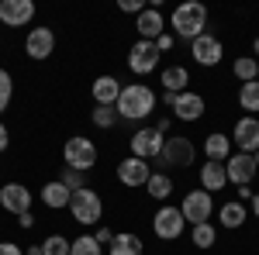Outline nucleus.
I'll return each instance as SVG.
<instances>
[{
    "instance_id": "4be33fe9",
    "label": "nucleus",
    "mask_w": 259,
    "mask_h": 255,
    "mask_svg": "<svg viewBox=\"0 0 259 255\" xmlns=\"http://www.w3.org/2000/svg\"><path fill=\"white\" fill-rule=\"evenodd\" d=\"M232 138L221 135V131H211V135L204 138V152H207V162H228V156H232Z\"/></svg>"
},
{
    "instance_id": "bb28decb",
    "label": "nucleus",
    "mask_w": 259,
    "mask_h": 255,
    "mask_svg": "<svg viewBox=\"0 0 259 255\" xmlns=\"http://www.w3.org/2000/svg\"><path fill=\"white\" fill-rule=\"evenodd\" d=\"M232 73H235L239 83H256L259 79V62L252 59V56H239V59L232 62Z\"/></svg>"
},
{
    "instance_id": "412c9836",
    "label": "nucleus",
    "mask_w": 259,
    "mask_h": 255,
    "mask_svg": "<svg viewBox=\"0 0 259 255\" xmlns=\"http://www.w3.org/2000/svg\"><path fill=\"white\" fill-rule=\"evenodd\" d=\"M218 221H221V228L235 231V228H242V224L249 221V211H245L242 200H225V203L218 207Z\"/></svg>"
},
{
    "instance_id": "c9c22d12",
    "label": "nucleus",
    "mask_w": 259,
    "mask_h": 255,
    "mask_svg": "<svg viewBox=\"0 0 259 255\" xmlns=\"http://www.w3.org/2000/svg\"><path fill=\"white\" fill-rule=\"evenodd\" d=\"M121 11H124V14H135V18H139L142 11H145V0H121Z\"/></svg>"
},
{
    "instance_id": "2f4dec72",
    "label": "nucleus",
    "mask_w": 259,
    "mask_h": 255,
    "mask_svg": "<svg viewBox=\"0 0 259 255\" xmlns=\"http://www.w3.org/2000/svg\"><path fill=\"white\" fill-rule=\"evenodd\" d=\"M41 255H69V238L49 235L45 241H41Z\"/></svg>"
},
{
    "instance_id": "58836bf2",
    "label": "nucleus",
    "mask_w": 259,
    "mask_h": 255,
    "mask_svg": "<svg viewBox=\"0 0 259 255\" xmlns=\"http://www.w3.org/2000/svg\"><path fill=\"white\" fill-rule=\"evenodd\" d=\"M18 224L24 228V231H28V228H35V214H31V211H28V214H21V217H18Z\"/></svg>"
},
{
    "instance_id": "a19ab883",
    "label": "nucleus",
    "mask_w": 259,
    "mask_h": 255,
    "mask_svg": "<svg viewBox=\"0 0 259 255\" xmlns=\"http://www.w3.org/2000/svg\"><path fill=\"white\" fill-rule=\"evenodd\" d=\"M249 203H252V214L259 217V193H252V196H249Z\"/></svg>"
},
{
    "instance_id": "dca6fc26",
    "label": "nucleus",
    "mask_w": 259,
    "mask_h": 255,
    "mask_svg": "<svg viewBox=\"0 0 259 255\" xmlns=\"http://www.w3.org/2000/svg\"><path fill=\"white\" fill-rule=\"evenodd\" d=\"M35 18V4L31 0H0V21L7 28H24Z\"/></svg>"
},
{
    "instance_id": "f3484780",
    "label": "nucleus",
    "mask_w": 259,
    "mask_h": 255,
    "mask_svg": "<svg viewBox=\"0 0 259 255\" xmlns=\"http://www.w3.org/2000/svg\"><path fill=\"white\" fill-rule=\"evenodd\" d=\"M204 111H207V104L194 90H183V93L173 97V114H177V121H200Z\"/></svg>"
},
{
    "instance_id": "473e14b6",
    "label": "nucleus",
    "mask_w": 259,
    "mask_h": 255,
    "mask_svg": "<svg viewBox=\"0 0 259 255\" xmlns=\"http://www.w3.org/2000/svg\"><path fill=\"white\" fill-rule=\"evenodd\" d=\"M11 97H14V79L7 69H0V114L11 107Z\"/></svg>"
},
{
    "instance_id": "37998d69",
    "label": "nucleus",
    "mask_w": 259,
    "mask_h": 255,
    "mask_svg": "<svg viewBox=\"0 0 259 255\" xmlns=\"http://www.w3.org/2000/svg\"><path fill=\"white\" fill-rule=\"evenodd\" d=\"M252 52H256V56H259V38H256V41H252Z\"/></svg>"
},
{
    "instance_id": "f257e3e1",
    "label": "nucleus",
    "mask_w": 259,
    "mask_h": 255,
    "mask_svg": "<svg viewBox=\"0 0 259 255\" xmlns=\"http://www.w3.org/2000/svg\"><path fill=\"white\" fill-rule=\"evenodd\" d=\"M169 28H173V38L194 41L197 35L207 31V7L197 4V0H187V4L173 7V14H169Z\"/></svg>"
},
{
    "instance_id": "1a4fd4ad",
    "label": "nucleus",
    "mask_w": 259,
    "mask_h": 255,
    "mask_svg": "<svg viewBox=\"0 0 259 255\" xmlns=\"http://www.w3.org/2000/svg\"><path fill=\"white\" fill-rule=\"evenodd\" d=\"M256 173H259V166L249 152H232L228 162H225V176H228V183H235V186H252Z\"/></svg>"
},
{
    "instance_id": "aec40b11",
    "label": "nucleus",
    "mask_w": 259,
    "mask_h": 255,
    "mask_svg": "<svg viewBox=\"0 0 259 255\" xmlns=\"http://www.w3.org/2000/svg\"><path fill=\"white\" fill-rule=\"evenodd\" d=\"M225 186H228L225 162H204V166H200V190H207V193H221Z\"/></svg>"
},
{
    "instance_id": "f704fd0d",
    "label": "nucleus",
    "mask_w": 259,
    "mask_h": 255,
    "mask_svg": "<svg viewBox=\"0 0 259 255\" xmlns=\"http://www.w3.org/2000/svg\"><path fill=\"white\" fill-rule=\"evenodd\" d=\"M152 45H156V52L162 56V52H169V48L177 45V38H173V31H162V35H159L156 41H152Z\"/></svg>"
},
{
    "instance_id": "c03bdc74",
    "label": "nucleus",
    "mask_w": 259,
    "mask_h": 255,
    "mask_svg": "<svg viewBox=\"0 0 259 255\" xmlns=\"http://www.w3.org/2000/svg\"><path fill=\"white\" fill-rule=\"evenodd\" d=\"M252 159H256V166H259V152H256V156H252Z\"/></svg>"
},
{
    "instance_id": "7ed1b4c3",
    "label": "nucleus",
    "mask_w": 259,
    "mask_h": 255,
    "mask_svg": "<svg viewBox=\"0 0 259 255\" xmlns=\"http://www.w3.org/2000/svg\"><path fill=\"white\" fill-rule=\"evenodd\" d=\"M69 214H73V221H76L80 228H90V224H97L100 217H104V200H100V193L90 190V186L73 190V196H69Z\"/></svg>"
},
{
    "instance_id": "6ab92c4d",
    "label": "nucleus",
    "mask_w": 259,
    "mask_h": 255,
    "mask_svg": "<svg viewBox=\"0 0 259 255\" xmlns=\"http://www.w3.org/2000/svg\"><path fill=\"white\" fill-rule=\"evenodd\" d=\"M90 93L97 100V107H114L121 97V79L118 76H97L94 86H90Z\"/></svg>"
},
{
    "instance_id": "b1692460",
    "label": "nucleus",
    "mask_w": 259,
    "mask_h": 255,
    "mask_svg": "<svg viewBox=\"0 0 259 255\" xmlns=\"http://www.w3.org/2000/svg\"><path fill=\"white\" fill-rule=\"evenodd\" d=\"M159 83H162L166 93H183L187 83H190V73H187V66H166L162 76H159Z\"/></svg>"
},
{
    "instance_id": "e433bc0d",
    "label": "nucleus",
    "mask_w": 259,
    "mask_h": 255,
    "mask_svg": "<svg viewBox=\"0 0 259 255\" xmlns=\"http://www.w3.org/2000/svg\"><path fill=\"white\" fill-rule=\"evenodd\" d=\"M0 255H24V248L14 241H0Z\"/></svg>"
},
{
    "instance_id": "4468645a",
    "label": "nucleus",
    "mask_w": 259,
    "mask_h": 255,
    "mask_svg": "<svg viewBox=\"0 0 259 255\" xmlns=\"http://www.w3.org/2000/svg\"><path fill=\"white\" fill-rule=\"evenodd\" d=\"M149 176H152V166L145 162V159H121L118 162V179L124 183V186H132V190H139V186H145L149 183Z\"/></svg>"
},
{
    "instance_id": "c85d7f7f",
    "label": "nucleus",
    "mask_w": 259,
    "mask_h": 255,
    "mask_svg": "<svg viewBox=\"0 0 259 255\" xmlns=\"http://www.w3.org/2000/svg\"><path fill=\"white\" fill-rule=\"evenodd\" d=\"M239 107L242 111H259V79L256 83H242L239 86Z\"/></svg>"
},
{
    "instance_id": "4c0bfd02",
    "label": "nucleus",
    "mask_w": 259,
    "mask_h": 255,
    "mask_svg": "<svg viewBox=\"0 0 259 255\" xmlns=\"http://www.w3.org/2000/svg\"><path fill=\"white\" fill-rule=\"evenodd\" d=\"M94 238H97V245H111V238H114V235H111V228H100Z\"/></svg>"
},
{
    "instance_id": "f8f14e48",
    "label": "nucleus",
    "mask_w": 259,
    "mask_h": 255,
    "mask_svg": "<svg viewBox=\"0 0 259 255\" xmlns=\"http://www.w3.org/2000/svg\"><path fill=\"white\" fill-rule=\"evenodd\" d=\"M52 52H56V31L52 28H31L28 38H24V56L41 62V59H49Z\"/></svg>"
},
{
    "instance_id": "393cba45",
    "label": "nucleus",
    "mask_w": 259,
    "mask_h": 255,
    "mask_svg": "<svg viewBox=\"0 0 259 255\" xmlns=\"http://www.w3.org/2000/svg\"><path fill=\"white\" fill-rule=\"evenodd\" d=\"M145 190H149V196H152V200L169 203V196H173V179L166 176V169H162V173H156V169H152V176H149V183H145Z\"/></svg>"
},
{
    "instance_id": "c756f323",
    "label": "nucleus",
    "mask_w": 259,
    "mask_h": 255,
    "mask_svg": "<svg viewBox=\"0 0 259 255\" xmlns=\"http://www.w3.org/2000/svg\"><path fill=\"white\" fill-rule=\"evenodd\" d=\"M69 255H104V245H97L94 235H80L76 241H69Z\"/></svg>"
},
{
    "instance_id": "6e6552de",
    "label": "nucleus",
    "mask_w": 259,
    "mask_h": 255,
    "mask_svg": "<svg viewBox=\"0 0 259 255\" xmlns=\"http://www.w3.org/2000/svg\"><path fill=\"white\" fill-rule=\"evenodd\" d=\"M162 145H166V135H159L156 128H139L135 135L128 138V148L135 159H159L162 156Z\"/></svg>"
},
{
    "instance_id": "39448f33",
    "label": "nucleus",
    "mask_w": 259,
    "mask_h": 255,
    "mask_svg": "<svg viewBox=\"0 0 259 255\" xmlns=\"http://www.w3.org/2000/svg\"><path fill=\"white\" fill-rule=\"evenodd\" d=\"M62 159H66L69 169L90 173V169L97 166V145H94L90 138H83V135H73L69 141H66V148H62Z\"/></svg>"
},
{
    "instance_id": "79ce46f5",
    "label": "nucleus",
    "mask_w": 259,
    "mask_h": 255,
    "mask_svg": "<svg viewBox=\"0 0 259 255\" xmlns=\"http://www.w3.org/2000/svg\"><path fill=\"white\" fill-rule=\"evenodd\" d=\"M28 255H41V245H28Z\"/></svg>"
},
{
    "instance_id": "9b49d317",
    "label": "nucleus",
    "mask_w": 259,
    "mask_h": 255,
    "mask_svg": "<svg viewBox=\"0 0 259 255\" xmlns=\"http://www.w3.org/2000/svg\"><path fill=\"white\" fill-rule=\"evenodd\" d=\"M31 200H35V193L24 186V183H4L0 186V207L4 211H11V214H28L31 211Z\"/></svg>"
},
{
    "instance_id": "72a5a7b5",
    "label": "nucleus",
    "mask_w": 259,
    "mask_h": 255,
    "mask_svg": "<svg viewBox=\"0 0 259 255\" xmlns=\"http://www.w3.org/2000/svg\"><path fill=\"white\" fill-rule=\"evenodd\" d=\"M59 183L69 190V193H73V190H83V173H76V169H69V166H66V169H62V176H59Z\"/></svg>"
},
{
    "instance_id": "a211bd4d",
    "label": "nucleus",
    "mask_w": 259,
    "mask_h": 255,
    "mask_svg": "<svg viewBox=\"0 0 259 255\" xmlns=\"http://www.w3.org/2000/svg\"><path fill=\"white\" fill-rule=\"evenodd\" d=\"M135 28H139L142 41H156L162 31H166V18H162L159 7H145L139 18H135Z\"/></svg>"
},
{
    "instance_id": "423d86ee",
    "label": "nucleus",
    "mask_w": 259,
    "mask_h": 255,
    "mask_svg": "<svg viewBox=\"0 0 259 255\" xmlns=\"http://www.w3.org/2000/svg\"><path fill=\"white\" fill-rule=\"evenodd\" d=\"M180 214L187 224H204V221H211L214 214V196L207 193V190H190V193H183V203H180Z\"/></svg>"
},
{
    "instance_id": "2eb2a0df",
    "label": "nucleus",
    "mask_w": 259,
    "mask_h": 255,
    "mask_svg": "<svg viewBox=\"0 0 259 255\" xmlns=\"http://www.w3.org/2000/svg\"><path fill=\"white\" fill-rule=\"evenodd\" d=\"M190 56H194V62L197 66H218L221 56H225V48H221V38H214V35H197V38L190 41Z\"/></svg>"
},
{
    "instance_id": "a878e982",
    "label": "nucleus",
    "mask_w": 259,
    "mask_h": 255,
    "mask_svg": "<svg viewBox=\"0 0 259 255\" xmlns=\"http://www.w3.org/2000/svg\"><path fill=\"white\" fill-rule=\"evenodd\" d=\"M142 238L139 235H132V231H121V235H114L111 238V248L107 252L111 255H142Z\"/></svg>"
},
{
    "instance_id": "f03ea898",
    "label": "nucleus",
    "mask_w": 259,
    "mask_h": 255,
    "mask_svg": "<svg viewBox=\"0 0 259 255\" xmlns=\"http://www.w3.org/2000/svg\"><path fill=\"white\" fill-rule=\"evenodd\" d=\"M114 111H118V118H124V121L149 118V114L156 111V90H149L145 83H128V86H121V97H118V104H114Z\"/></svg>"
},
{
    "instance_id": "ea45409f",
    "label": "nucleus",
    "mask_w": 259,
    "mask_h": 255,
    "mask_svg": "<svg viewBox=\"0 0 259 255\" xmlns=\"http://www.w3.org/2000/svg\"><path fill=\"white\" fill-rule=\"evenodd\" d=\"M11 145V135H7V128H4V121H0V152Z\"/></svg>"
},
{
    "instance_id": "cd10ccee",
    "label": "nucleus",
    "mask_w": 259,
    "mask_h": 255,
    "mask_svg": "<svg viewBox=\"0 0 259 255\" xmlns=\"http://www.w3.org/2000/svg\"><path fill=\"white\" fill-rule=\"evenodd\" d=\"M190 241H194V248H214V241H218V228H214L211 221H204V224H194V231H190Z\"/></svg>"
},
{
    "instance_id": "0eeeda50",
    "label": "nucleus",
    "mask_w": 259,
    "mask_h": 255,
    "mask_svg": "<svg viewBox=\"0 0 259 255\" xmlns=\"http://www.w3.org/2000/svg\"><path fill=\"white\" fill-rule=\"evenodd\" d=\"M183 228H187V221L180 214V207L159 203V211L152 214V231H156V238H159V241H177V238L183 235Z\"/></svg>"
},
{
    "instance_id": "9d476101",
    "label": "nucleus",
    "mask_w": 259,
    "mask_h": 255,
    "mask_svg": "<svg viewBox=\"0 0 259 255\" xmlns=\"http://www.w3.org/2000/svg\"><path fill=\"white\" fill-rule=\"evenodd\" d=\"M228 138H232V145H235L239 152L256 156V152H259V118H256V114H245V118H239Z\"/></svg>"
},
{
    "instance_id": "20e7f679",
    "label": "nucleus",
    "mask_w": 259,
    "mask_h": 255,
    "mask_svg": "<svg viewBox=\"0 0 259 255\" xmlns=\"http://www.w3.org/2000/svg\"><path fill=\"white\" fill-rule=\"evenodd\" d=\"M194 159H197V145L187 135H173V138H166L162 156L156 162L166 166V169H187V166H194Z\"/></svg>"
},
{
    "instance_id": "7c9ffc66",
    "label": "nucleus",
    "mask_w": 259,
    "mask_h": 255,
    "mask_svg": "<svg viewBox=\"0 0 259 255\" xmlns=\"http://www.w3.org/2000/svg\"><path fill=\"white\" fill-rule=\"evenodd\" d=\"M90 121L97 124L100 131H111V128H114L121 118H118V111H114V107H97V111L90 114Z\"/></svg>"
},
{
    "instance_id": "5701e85b",
    "label": "nucleus",
    "mask_w": 259,
    "mask_h": 255,
    "mask_svg": "<svg viewBox=\"0 0 259 255\" xmlns=\"http://www.w3.org/2000/svg\"><path fill=\"white\" fill-rule=\"evenodd\" d=\"M41 203H45V207H49V211H62V207H69V190H66V186H62L59 179H49V183H45V186H41Z\"/></svg>"
},
{
    "instance_id": "ddd939ff",
    "label": "nucleus",
    "mask_w": 259,
    "mask_h": 255,
    "mask_svg": "<svg viewBox=\"0 0 259 255\" xmlns=\"http://www.w3.org/2000/svg\"><path fill=\"white\" fill-rule=\"evenodd\" d=\"M156 66H159V52H156V45L139 38L135 45H132V52H128V69H132L135 76H149Z\"/></svg>"
}]
</instances>
